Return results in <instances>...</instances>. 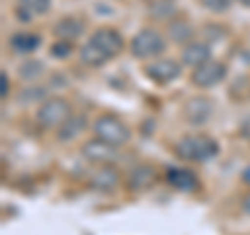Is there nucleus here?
Instances as JSON below:
<instances>
[{
  "instance_id": "8",
  "label": "nucleus",
  "mask_w": 250,
  "mask_h": 235,
  "mask_svg": "<svg viewBox=\"0 0 250 235\" xmlns=\"http://www.w3.org/2000/svg\"><path fill=\"white\" fill-rule=\"evenodd\" d=\"M82 154L92 164H111L117 158V146L108 144L100 137H94L82 146Z\"/></svg>"
},
{
  "instance_id": "28",
  "label": "nucleus",
  "mask_w": 250,
  "mask_h": 235,
  "mask_svg": "<svg viewBox=\"0 0 250 235\" xmlns=\"http://www.w3.org/2000/svg\"><path fill=\"white\" fill-rule=\"evenodd\" d=\"M236 2H240L242 6H246V9H250V0H236Z\"/></svg>"
},
{
  "instance_id": "5",
  "label": "nucleus",
  "mask_w": 250,
  "mask_h": 235,
  "mask_svg": "<svg viewBox=\"0 0 250 235\" xmlns=\"http://www.w3.org/2000/svg\"><path fill=\"white\" fill-rule=\"evenodd\" d=\"M225 75H228V69H225L223 62L210 59L205 65L194 69L190 81H192V85H196L200 90H208V88H215L217 83H221L225 79Z\"/></svg>"
},
{
  "instance_id": "3",
  "label": "nucleus",
  "mask_w": 250,
  "mask_h": 235,
  "mask_svg": "<svg viewBox=\"0 0 250 235\" xmlns=\"http://www.w3.org/2000/svg\"><path fill=\"white\" fill-rule=\"evenodd\" d=\"M94 133H96V137L104 139V142L113 144L117 148L123 146V144H127L129 137H131V129L115 115L98 117V119L94 121Z\"/></svg>"
},
{
  "instance_id": "27",
  "label": "nucleus",
  "mask_w": 250,
  "mask_h": 235,
  "mask_svg": "<svg viewBox=\"0 0 250 235\" xmlns=\"http://www.w3.org/2000/svg\"><path fill=\"white\" fill-rule=\"evenodd\" d=\"M242 179H244V181L250 185V164H248V167L244 169V173H242Z\"/></svg>"
},
{
  "instance_id": "7",
  "label": "nucleus",
  "mask_w": 250,
  "mask_h": 235,
  "mask_svg": "<svg viewBox=\"0 0 250 235\" xmlns=\"http://www.w3.org/2000/svg\"><path fill=\"white\" fill-rule=\"evenodd\" d=\"M144 75L156 85H165L182 75V65L175 59H159L144 67Z\"/></svg>"
},
{
  "instance_id": "6",
  "label": "nucleus",
  "mask_w": 250,
  "mask_h": 235,
  "mask_svg": "<svg viewBox=\"0 0 250 235\" xmlns=\"http://www.w3.org/2000/svg\"><path fill=\"white\" fill-rule=\"evenodd\" d=\"M213 111H215V104H213V100H210V98H207V96H194V98H190L184 104L182 115H184L186 123L200 127V125H207L210 121Z\"/></svg>"
},
{
  "instance_id": "16",
  "label": "nucleus",
  "mask_w": 250,
  "mask_h": 235,
  "mask_svg": "<svg viewBox=\"0 0 250 235\" xmlns=\"http://www.w3.org/2000/svg\"><path fill=\"white\" fill-rule=\"evenodd\" d=\"M154 169L152 167H146V164H140V167H136L134 171H131V175H129V187L134 192H146L148 187H152L154 183Z\"/></svg>"
},
{
  "instance_id": "11",
  "label": "nucleus",
  "mask_w": 250,
  "mask_h": 235,
  "mask_svg": "<svg viewBox=\"0 0 250 235\" xmlns=\"http://www.w3.org/2000/svg\"><path fill=\"white\" fill-rule=\"evenodd\" d=\"M165 177H167V183L171 187H175L177 192H194V190H198V177L194 175L190 169L171 167Z\"/></svg>"
},
{
  "instance_id": "21",
  "label": "nucleus",
  "mask_w": 250,
  "mask_h": 235,
  "mask_svg": "<svg viewBox=\"0 0 250 235\" xmlns=\"http://www.w3.org/2000/svg\"><path fill=\"white\" fill-rule=\"evenodd\" d=\"M19 9L34 19V15H46L50 11V0H19Z\"/></svg>"
},
{
  "instance_id": "15",
  "label": "nucleus",
  "mask_w": 250,
  "mask_h": 235,
  "mask_svg": "<svg viewBox=\"0 0 250 235\" xmlns=\"http://www.w3.org/2000/svg\"><path fill=\"white\" fill-rule=\"evenodd\" d=\"M9 44L17 54H31L40 48L42 38L38 34H34V31H17V34L11 38Z\"/></svg>"
},
{
  "instance_id": "14",
  "label": "nucleus",
  "mask_w": 250,
  "mask_h": 235,
  "mask_svg": "<svg viewBox=\"0 0 250 235\" xmlns=\"http://www.w3.org/2000/svg\"><path fill=\"white\" fill-rule=\"evenodd\" d=\"M92 187H96L100 192H111L117 185L121 183V175L117 173V169L111 167V164H104L103 169H98L96 173L92 175Z\"/></svg>"
},
{
  "instance_id": "2",
  "label": "nucleus",
  "mask_w": 250,
  "mask_h": 235,
  "mask_svg": "<svg viewBox=\"0 0 250 235\" xmlns=\"http://www.w3.org/2000/svg\"><path fill=\"white\" fill-rule=\"evenodd\" d=\"M165 50H167V40L163 38V34H159V31L152 27L140 29L129 42V52L140 60L154 59Z\"/></svg>"
},
{
  "instance_id": "10",
  "label": "nucleus",
  "mask_w": 250,
  "mask_h": 235,
  "mask_svg": "<svg viewBox=\"0 0 250 235\" xmlns=\"http://www.w3.org/2000/svg\"><path fill=\"white\" fill-rule=\"evenodd\" d=\"M54 36L59 40H67V42H73L77 38H82V34L85 31V21L80 17H62L61 21L54 23Z\"/></svg>"
},
{
  "instance_id": "24",
  "label": "nucleus",
  "mask_w": 250,
  "mask_h": 235,
  "mask_svg": "<svg viewBox=\"0 0 250 235\" xmlns=\"http://www.w3.org/2000/svg\"><path fill=\"white\" fill-rule=\"evenodd\" d=\"M42 98H44V88H27L19 94L21 102H38Z\"/></svg>"
},
{
  "instance_id": "4",
  "label": "nucleus",
  "mask_w": 250,
  "mask_h": 235,
  "mask_svg": "<svg viewBox=\"0 0 250 235\" xmlns=\"http://www.w3.org/2000/svg\"><path fill=\"white\" fill-rule=\"evenodd\" d=\"M71 115H73L71 113V104H69L65 98L57 96V98L44 100V102L40 104V108H38V113H36V119L46 129H57Z\"/></svg>"
},
{
  "instance_id": "23",
  "label": "nucleus",
  "mask_w": 250,
  "mask_h": 235,
  "mask_svg": "<svg viewBox=\"0 0 250 235\" xmlns=\"http://www.w3.org/2000/svg\"><path fill=\"white\" fill-rule=\"evenodd\" d=\"M198 2L210 13H223V11L229 9L231 0H198Z\"/></svg>"
},
{
  "instance_id": "1",
  "label": "nucleus",
  "mask_w": 250,
  "mask_h": 235,
  "mask_svg": "<svg viewBox=\"0 0 250 235\" xmlns=\"http://www.w3.org/2000/svg\"><path fill=\"white\" fill-rule=\"evenodd\" d=\"M175 154L188 162H207L219 154V144L208 136H184L175 144Z\"/></svg>"
},
{
  "instance_id": "9",
  "label": "nucleus",
  "mask_w": 250,
  "mask_h": 235,
  "mask_svg": "<svg viewBox=\"0 0 250 235\" xmlns=\"http://www.w3.org/2000/svg\"><path fill=\"white\" fill-rule=\"evenodd\" d=\"M90 42H92L94 46H98V48L103 50L108 59H115L117 54L123 50V46H125L121 34H119L117 29H113V27H98V29L92 34Z\"/></svg>"
},
{
  "instance_id": "25",
  "label": "nucleus",
  "mask_w": 250,
  "mask_h": 235,
  "mask_svg": "<svg viewBox=\"0 0 250 235\" xmlns=\"http://www.w3.org/2000/svg\"><path fill=\"white\" fill-rule=\"evenodd\" d=\"M9 92H11V81H9V75H6L4 71L0 73V96H2V100L9 98Z\"/></svg>"
},
{
  "instance_id": "26",
  "label": "nucleus",
  "mask_w": 250,
  "mask_h": 235,
  "mask_svg": "<svg viewBox=\"0 0 250 235\" xmlns=\"http://www.w3.org/2000/svg\"><path fill=\"white\" fill-rule=\"evenodd\" d=\"M242 208H244V213H246V215H250V194L244 198V202H242Z\"/></svg>"
},
{
  "instance_id": "19",
  "label": "nucleus",
  "mask_w": 250,
  "mask_h": 235,
  "mask_svg": "<svg viewBox=\"0 0 250 235\" xmlns=\"http://www.w3.org/2000/svg\"><path fill=\"white\" fill-rule=\"evenodd\" d=\"M148 13L152 19H169L175 13V6L169 0H150L148 2Z\"/></svg>"
},
{
  "instance_id": "17",
  "label": "nucleus",
  "mask_w": 250,
  "mask_h": 235,
  "mask_svg": "<svg viewBox=\"0 0 250 235\" xmlns=\"http://www.w3.org/2000/svg\"><path fill=\"white\" fill-rule=\"evenodd\" d=\"M167 36L175 44H190L194 38V27L186 19H173L167 25Z\"/></svg>"
},
{
  "instance_id": "22",
  "label": "nucleus",
  "mask_w": 250,
  "mask_h": 235,
  "mask_svg": "<svg viewBox=\"0 0 250 235\" xmlns=\"http://www.w3.org/2000/svg\"><path fill=\"white\" fill-rule=\"evenodd\" d=\"M50 54L54 59H69L73 54V42H67V40H59V42H54L52 44V48H50Z\"/></svg>"
},
{
  "instance_id": "12",
  "label": "nucleus",
  "mask_w": 250,
  "mask_h": 235,
  "mask_svg": "<svg viewBox=\"0 0 250 235\" xmlns=\"http://www.w3.org/2000/svg\"><path fill=\"white\" fill-rule=\"evenodd\" d=\"M207 60H210V44L207 42H190L186 44V48L182 52V62L186 67H200Z\"/></svg>"
},
{
  "instance_id": "20",
  "label": "nucleus",
  "mask_w": 250,
  "mask_h": 235,
  "mask_svg": "<svg viewBox=\"0 0 250 235\" xmlns=\"http://www.w3.org/2000/svg\"><path fill=\"white\" fill-rule=\"evenodd\" d=\"M44 73V62L42 60H25L23 65L19 67V77L21 79H25V81H34L38 79Z\"/></svg>"
},
{
  "instance_id": "13",
  "label": "nucleus",
  "mask_w": 250,
  "mask_h": 235,
  "mask_svg": "<svg viewBox=\"0 0 250 235\" xmlns=\"http://www.w3.org/2000/svg\"><path fill=\"white\" fill-rule=\"evenodd\" d=\"M85 127H88V119H85L83 115H71L61 127H57V139L62 144H67V142H71V139H75L80 133H83Z\"/></svg>"
},
{
  "instance_id": "18",
  "label": "nucleus",
  "mask_w": 250,
  "mask_h": 235,
  "mask_svg": "<svg viewBox=\"0 0 250 235\" xmlns=\"http://www.w3.org/2000/svg\"><path fill=\"white\" fill-rule=\"evenodd\" d=\"M80 59H82V62L85 67H92V69H98V67H103V65H106V62L111 60L103 50L98 48V46H94L90 40L82 46Z\"/></svg>"
}]
</instances>
